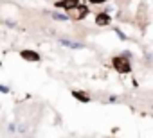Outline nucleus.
<instances>
[{"instance_id":"f257e3e1","label":"nucleus","mask_w":153,"mask_h":138,"mask_svg":"<svg viewBox=\"0 0 153 138\" xmlns=\"http://www.w3.org/2000/svg\"><path fill=\"white\" fill-rule=\"evenodd\" d=\"M112 66L117 74H130L131 72V63L124 56H114L112 57Z\"/></svg>"},{"instance_id":"f03ea898","label":"nucleus","mask_w":153,"mask_h":138,"mask_svg":"<svg viewBox=\"0 0 153 138\" xmlns=\"http://www.w3.org/2000/svg\"><path fill=\"white\" fill-rule=\"evenodd\" d=\"M67 15H68V18L70 20H85L88 15H90V7L87 6V4H78V6H76L74 9H70V11H67Z\"/></svg>"},{"instance_id":"7ed1b4c3","label":"nucleus","mask_w":153,"mask_h":138,"mask_svg":"<svg viewBox=\"0 0 153 138\" xmlns=\"http://www.w3.org/2000/svg\"><path fill=\"white\" fill-rule=\"evenodd\" d=\"M20 57H22L24 61H29V63H38V61L42 59V56H40L36 50H31V48L20 50Z\"/></svg>"},{"instance_id":"20e7f679","label":"nucleus","mask_w":153,"mask_h":138,"mask_svg":"<svg viewBox=\"0 0 153 138\" xmlns=\"http://www.w3.org/2000/svg\"><path fill=\"white\" fill-rule=\"evenodd\" d=\"M79 2H81V0H56V2H54V7H56V9H63V11L67 13V11L74 9Z\"/></svg>"},{"instance_id":"39448f33","label":"nucleus","mask_w":153,"mask_h":138,"mask_svg":"<svg viewBox=\"0 0 153 138\" xmlns=\"http://www.w3.org/2000/svg\"><path fill=\"white\" fill-rule=\"evenodd\" d=\"M112 23V16H110V13H106V11H99L97 15H96V25L97 27H108Z\"/></svg>"},{"instance_id":"423d86ee","label":"nucleus","mask_w":153,"mask_h":138,"mask_svg":"<svg viewBox=\"0 0 153 138\" xmlns=\"http://www.w3.org/2000/svg\"><path fill=\"white\" fill-rule=\"evenodd\" d=\"M72 97L76 99V101H79V102H83V104H88L92 99H90V95L87 93V92H79V90H72Z\"/></svg>"},{"instance_id":"0eeeda50","label":"nucleus","mask_w":153,"mask_h":138,"mask_svg":"<svg viewBox=\"0 0 153 138\" xmlns=\"http://www.w3.org/2000/svg\"><path fill=\"white\" fill-rule=\"evenodd\" d=\"M49 15H51V18H52L54 22H68V20H70L67 13H58V11H52V13H49Z\"/></svg>"},{"instance_id":"6e6552de","label":"nucleus","mask_w":153,"mask_h":138,"mask_svg":"<svg viewBox=\"0 0 153 138\" xmlns=\"http://www.w3.org/2000/svg\"><path fill=\"white\" fill-rule=\"evenodd\" d=\"M112 31H114V32L117 34V38H119L121 41H128V36H126V34H124V32H123V31H121L119 27H112Z\"/></svg>"},{"instance_id":"1a4fd4ad","label":"nucleus","mask_w":153,"mask_h":138,"mask_svg":"<svg viewBox=\"0 0 153 138\" xmlns=\"http://www.w3.org/2000/svg\"><path fill=\"white\" fill-rule=\"evenodd\" d=\"M70 48L72 50H83L85 48V43H81V41H72L70 43Z\"/></svg>"},{"instance_id":"9d476101","label":"nucleus","mask_w":153,"mask_h":138,"mask_svg":"<svg viewBox=\"0 0 153 138\" xmlns=\"http://www.w3.org/2000/svg\"><path fill=\"white\" fill-rule=\"evenodd\" d=\"M58 43H59L61 47H65V48H70L72 40H68V38H59V40H58Z\"/></svg>"},{"instance_id":"9b49d317","label":"nucleus","mask_w":153,"mask_h":138,"mask_svg":"<svg viewBox=\"0 0 153 138\" xmlns=\"http://www.w3.org/2000/svg\"><path fill=\"white\" fill-rule=\"evenodd\" d=\"M16 134H20V136L27 134V126H25V124H20V126H16Z\"/></svg>"},{"instance_id":"f8f14e48","label":"nucleus","mask_w":153,"mask_h":138,"mask_svg":"<svg viewBox=\"0 0 153 138\" xmlns=\"http://www.w3.org/2000/svg\"><path fill=\"white\" fill-rule=\"evenodd\" d=\"M7 133L9 134H16V124L15 122H9L7 124Z\"/></svg>"},{"instance_id":"ddd939ff","label":"nucleus","mask_w":153,"mask_h":138,"mask_svg":"<svg viewBox=\"0 0 153 138\" xmlns=\"http://www.w3.org/2000/svg\"><path fill=\"white\" fill-rule=\"evenodd\" d=\"M4 23H6L9 29H16V22H15V20H11V18H6V20H4Z\"/></svg>"},{"instance_id":"4468645a","label":"nucleus","mask_w":153,"mask_h":138,"mask_svg":"<svg viewBox=\"0 0 153 138\" xmlns=\"http://www.w3.org/2000/svg\"><path fill=\"white\" fill-rule=\"evenodd\" d=\"M0 93H4V95H7V93H11V88H9L7 84H0Z\"/></svg>"},{"instance_id":"2eb2a0df","label":"nucleus","mask_w":153,"mask_h":138,"mask_svg":"<svg viewBox=\"0 0 153 138\" xmlns=\"http://www.w3.org/2000/svg\"><path fill=\"white\" fill-rule=\"evenodd\" d=\"M106 2H108V0H88V4H92V6H103Z\"/></svg>"},{"instance_id":"dca6fc26","label":"nucleus","mask_w":153,"mask_h":138,"mask_svg":"<svg viewBox=\"0 0 153 138\" xmlns=\"http://www.w3.org/2000/svg\"><path fill=\"white\" fill-rule=\"evenodd\" d=\"M108 102L115 104V102H119V97H117V95H110V97H108Z\"/></svg>"},{"instance_id":"f3484780","label":"nucleus","mask_w":153,"mask_h":138,"mask_svg":"<svg viewBox=\"0 0 153 138\" xmlns=\"http://www.w3.org/2000/svg\"><path fill=\"white\" fill-rule=\"evenodd\" d=\"M121 56H124V57L131 59V52H130V50H123V54H121Z\"/></svg>"}]
</instances>
